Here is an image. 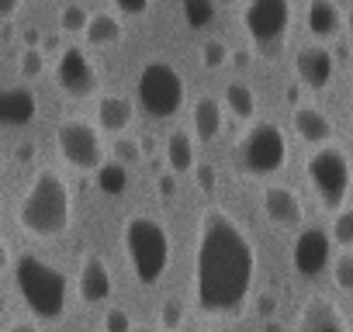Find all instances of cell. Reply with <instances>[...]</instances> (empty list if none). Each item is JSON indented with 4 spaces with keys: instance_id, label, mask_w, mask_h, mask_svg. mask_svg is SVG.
Returning <instances> with one entry per match:
<instances>
[{
    "instance_id": "cell-1",
    "label": "cell",
    "mask_w": 353,
    "mask_h": 332,
    "mask_svg": "<svg viewBox=\"0 0 353 332\" xmlns=\"http://www.w3.org/2000/svg\"><path fill=\"white\" fill-rule=\"evenodd\" d=\"M256 280V249L243 225L222 211L208 208L194 249V301L205 315H239L250 287Z\"/></svg>"
},
{
    "instance_id": "cell-2",
    "label": "cell",
    "mask_w": 353,
    "mask_h": 332,
    "mask_svg": "<svg viewBox=\"0 0 353 332\" xmlns=\"http://www.w3.org/2000/svg\"><path fill=\"white\" fill-rule=\"evenodd\" d=\"M70 218H73V198L66 180L56 170H39L18 205V225L28 236L56 239L70 229Z\"/></svg>"
},
{
    "instance_id": "cell-3",
    "label": "cell",
    "mask_w": 353,
    "mask_h": 332,
    "mask_svg": "<svg viewBox=\"0 0 353 332\" xmlns=\"http://www.w3.org/2000/svg\"><path fill=\"white\" fill-rule=\"evenodd\" d=\"M14 284L28 311L42 322H59L66 315V273L35 253L14 260Z\"/></svg>"
},
{
    "instance_id": "cell-4",
    "label": "cell",
    "mask_w": 353,
    "mask_h": 332,
    "mask_svg": "<svg viewBox=\"0 0 353 332\" xmlns=\"http://www.w3.org/2000/svg\"><path fill=\"white\" fill-rule=\"evenodd\" d=\"M121 246L128 256V267L135 273V284L142 287H156L159 277L166 273L170 263V236L166 229L149 218V215H132L121 229Z\"/></svg>"
},
{
    "instance_id": "cell-5",
    "label": "cell",
    "mask_w": 353,
    "mask_h": 332,
    "mask_svg": "<svg viewBox=\"0 0 353 332\" xmlns=\"http://www.w3.org/2000/svg\"><path fill=\"white\" fill-rule=\"evenodd\" d=\"M135 97H139V107L163 121V118H173L176 111L184 107V76L176 73V66L163 63V59H152L139 70V80H135Z\"/></svg>"
},
{
    "instance_id": "cell-6",
    "label": "cell",
    "mask_w": 353,
    "mask_h": 332,
    "mask_svg": "<svg viewBox=\"0 0 353 332\" xmlns=\"http://www.w3.org/2000/svg\"><path fill=\"white\" fill-rule=\"evenodd\" d=\"M305 174H308V184L319 194L322 208L339 211L346 205L350 187H353V170H350V159L339 145H329V142L319 145L305 163Z\"/></svg>"
},
{
    "instance_id": "cell-7",
    "label": "cell",
    "mask_w": 353,
    "mask_h": 332,
    "mask_svg": "<svg viewBox=\"0 0 353 332\" xmlns=\"http://www.w3.org/2000/svg\"><path fill=\"white\" fill-rule=\"evenodd\" d=\"M243 28L253 42V49L267 59H274L291 32V0H250L243 11Z\"/></svg>"
},
{
    "instance_id": "cell-8",
    "label": "cell",
    "mask_w": 353,
    "mask_h": 332,
    "mask_svg": "<svg viewBox=\"0 0 353 332\" xmlns=\"http://www.w3.org/2000/svg\"><path fill=\"white\" fill-rule=\"evenodd\" d=\"M288 163V138L274 121H256L239 142V166L250 177H274Z\"/></svg>"
},
{
    "instance_id": "cell-9",
    "label": "cell",
    "mask_w": 353,
    "mask_h": 332,
    "mask_svg": "<svg viewBox=\"0 0 353 332\" xmlns=\"http://www.w3.org/2000/svg\"><path fill=\"white\" fill-rule=\"evenodd\" d=\"M56 145H59L63 159L73 166V170H83V174H94L97 166L108 159L97 128L80 121V118H70V121H63L56 128Z\"/></svg>"
},
{
    "instance_id": "cell-10",
    "label": "cell",
    "mask_w": 353,
    "mask_h": 332,
    "mask_svg": "<svg viewBox=\"0 0 353 332\" xmlns=\"http://www.w3.org/2000/svg\"><path fill=\"white\" fill-rule=\"evenodd\" d=\"M332 260V232L319 229V225H308L294 236V246H291V263L298 270V277H319L325 273Z\"/></svg>"
},
{
    "instance_id": "cell-11",
    "label": "cell",
    "mask_w": 353,
    "mask_h": 332,
    "mask_svg": "<svg viewBox=\"0 0 353 332\" xmlns=\"http://www.w3.org/2000/svg\"><path fill=\"white\" fill-rule=\"evenodd\" d=\"M56 83L63 94H70L77 101H87L97 94V70L83 56V49H77V45L63 49V56L56 59Z\"/></svg>"
},
{
    "instance_id": "cell-12",
    "label": "cell",
    "mask_w": 353,
    "mask_h": 332,
    "mask_svg": "<svg viewBox=\"0 0 353 332\" xmlns=\"http://www.w3.org/2000/svg\"><path fill=\"white\" fill-rule=\"evenodd\" d=\"M294 332H350V325H346V315L339 311V304H332L325 294H308L298 311Z\"/></svg>"
},
{
    "instance_id": "cell-13",
    "label": "cell",
    "mask_w": 353,
    "mask_h": 332,
    "mask_svg": "<svg viewBox=\"0 0 353 332\" xmlns=\"http://www.w3.org/2000/svg\"><path fill=\"white\" fill-rule=\"evenodd\" d=\"M77 287H80V301H83V304H101V301H108V298H111V291H114V280H111V270H108V263H104L97 253L83 256Z\"/></svg>"
},
{
    "instance_id": "cell-14",
    "label": "cell",
    "mask_w": 353,
    "mask_h": 332,
    "mask_svg": "<svg viewBox=\"0 0 353 332\" xmlns=\"http://www.w3.org/2000/svg\"><path fill=\"white\" fill-rule=\"evenodd\" d=\"M332 70H336L332 52L322 49V45H305V49L294 56V73H298V80H301L308 90H322V87L332 80Z\"/></svg>"
},
{
    "instance_id": "cell-15",
    "label": "cell",
    "mask_w": 353,
    "mask_h": 332,
    "mask_svg": "<svg viewBox=\"0 0 353 332\" xmlns=\"http://www.w3.org/2000/svg\"><path fill=\"white\" fill-rule=\"evenodd\" d=\"M263 215L277 229H298L305 211H301V201H298V194L291 187H277L274 184V187L263 191Z\"/></svg>"
},
{
    "instance_id": "cell-16",
    "label": "cell",
    "mask_w": 353,
    "mask_h": 332,
    "mask_svg": "<svg viewBox=\"0 0 353 332\" xmlns=\"http://www.w3.org/2000/svg\"><path fill=\"white\" fill-rule=\"evenodd\" d=\"M39 114V101L28 87H4L0 90V121L8 128H25Z\"/></svg>"
},
{
    "instance_id": "cell-17",
    "label": "cell",
    "mask_w": 353,
    "mask_h": 332,
    "mask_svg": "<svg viewBox=\"0 0 353 332\" xmlns=\"http://www.w3.org/2000/svg\"><path fill=\"white\" fill-rule=\"evenodd\" d=\"M291 125H294V135L305 138V142H312V145H325V142L332 138V121H329L319 107H312V104L294 107Z\"/></svg>"
},
{
    "instance_id": "cell-18",
    "label": "cell",
    "mask_w": 353,
    "mask_h": 332,
    "mask_svg": "<svg viewBox=\"0 0 353 332\" xmlns=\"http://www.w3.org/2000/svg\"><path fill=\"white\" fill-rule=\"evenodd\" d=\"M132 118H135V104L128 97H101L97 101V125L104 132L121 135V132H128Z\"/></svg>"
},
{
    "instance_id": "cell-19",
    "label": "cell",
    "mask_w": 353,
    "mask_h": 332,
    "mask_svg": "<svg viewBox=\"0 0 353 332\" xmlns=\"http://www.w3.org/2000/svg\"><path fill=\"white\" fill-rule=\"evenodd\" d=\"M343 28V14L336 8V0H312L308 4V32L315 39H332Z\"/></svg>"
},
{
    "instance_id": "cell-20",
    "label": "cell",
    "mask_w": 353,
    "mask_h": 332,
    "mask_svg": "<svg viewBox=\"0 0 353 332\" xmlns=\"http://www.w3.org/2000/svg\"><path fill=\"white\" fill-rule=\"evenodd\" d=\"M166 166L173 174H188L194 170V138L188 128H176L170 138H166Z\"/></svg>"
},
{
    "instance_id": "cell-21",
    "label": "cell",
    "mask_w": 353,
    "mask_h": 332,
    "mask_svg": "<svg viewBox=\"0 0 353 332\" xmlns=\"http://www.w3.org/2000/svg\"><path fill=\"white\" fill-rule=\"evenodd\" d=\"M222 132V104L215 97H198L194 101V138L212 142Z\"/></svg>"
},
{
    "instance_id": "cell-22",
    "label": "cell",
    "mask_w": 353,
    "mask_h": 332,
    "mask_svg": "<svg viewBox=\"0 0 353 332\" xmlns=\"http://www.w3.org/2000/svg\"><path fill=\"white\" fill-rule=\"evenodd\" d=\"M94 184H97V191L101 194H108V198H121L125 194V187H128V166L121 163V159H104L97 170H94Z\"/></svg>"
},
{
    "instance_id": "cell-23",
    "label": "cell",
    "mask_w": 353,
    "mask_h": 332,
    "mask_svg": "<svg viewBox=\"0 0 353 332\" xmlns=\"http://www.w3.org/2000/svg\"><path fill=\"white\" fill-rule=\"evenodd\" d=\"M87 42L90 45H118L121 42V35H125V28H121V21L114 18V14H108V11H101V14H94L90 18V25H87Z\"/></svg>"
},
{
    "instance_id": "cell-24",
    "label": "cell",
    "mask_w": 353,
    "mask_h": 332,
    "mask_svg": "<svg viewBox=\"0 0 353 332\" xmlns=\"http://www.w3.org/2000/svg\"><path fill=\"white\" fill-rule=\"evenodd\" d=\"M225 107L239 118V121H250L256 114V94L246 87V83H229L225 87Z\"/></svg>"
},
{
    "instance_id": "cell-25",
    "label": "cell",
    "mask_w": 353,
    "mask_h": 332,
    "mask_svg": "<svg viewBox=\"0 0 353 332\" xmlns=\"http://www.w3.org/2000/svg\"><path fill=\"white\" fill-rule=\"evenodd\" d=\"M215 8L219 0H184V21L198 32V28H208L215 21Z\"/></svg>"
},
{
    "instance_id": "cell-26",
    "label": "cell",
    "mask_w": 353,
    "mask_h": 332,
    "mask_svg": "<svg viewBox=\"0 0 353 332\" xmlns=\"http://www.w3.org/2000/svg\"><path fill=\"white\" fill-rule=\"evenodd\" d=\"M332 242L350 249L353 246V208H339L332 218Z\"/></svg>"
},
{
    "instance_id": "cell-27",
    "label": "cell",
    "mask_w": 353,
    "mask_h": 332,
    "mask_svg": "<svg viewBox=\"0 0 353 332\" xmlns=\"http://www.w3.org/2000/svg\"><path fill=\"white\" fill-rule=\"evenodd\" d=\"M90 18H94V14H87L80 4H70V8H63V14H59V28L70 32V35H80V32H87Z\"/></svg>"
},
{
    "instance_id": "cell-28",
    "label": "cell",
    "mask_w": 353,
    "mask_h": 332,
    "mask_svg": "<svg viewBox=\"0 0 353 332\" xmlns=\"http://www.w3.org/2000/svg\"><path fill=\"white\" fill-rule=\"evenodd\" d=\"M332 280L343 294H353V249L343 253L336 263H332Z\"/></svg>"
},
{
    "instance_id": "cell-29",
    "label": "cell",
    "mask_w": 353,
    "mask_h": 332,
    "mask_svg": "<svg viewBox=\"0 0 353 332\" xmlns=\"http://www.w3.org/2000/svg\"><path fill=\"white\" fill-rule=\"evenodd\" d=\"M42 70H46V52H42V49H28V45H25L21 63H18V73H21L25 80H35V76H42Z\"/></svg>"
},
{
    "instance_id": "cell-30",
    "label": "cell",
    "mask_w": 353,
    "mask_h": 332,
    "mask_svg": "<svg viewBox=\"0 0 353 332\" xmlns=\"http://www.w3.org/2000/svg\"><path fill=\"white\" fill-rule=\"evenodd\" d=\"M201 63H205L208 70H219V66H225V63H229V49H225V42H219V39H208V42L201 45Z\"/></svg>"
},
{
    "instance_id": "cell-31",
    "label": "cell",
    "mask_w": 353,
    "mask_h": 332,
    "mask_svg": "<svg viewBox=\"0 0 353 332\" xmlns=\"http://www.w3.org/2000/svg\"><path fill=\"white\" fill-rule=\"evenodd\" d=\"M104 332H135L132 315L125 308H108L104 311Z\"/></svg>"
},
{
    "instance_id": "cell-32",
    "label": "cell",
    "mask_w": 353,
    "mask_h": 332,
    "mask_svg": "<svg viewBox=\"0 0 353 332\" xmlns=\"http://www.w3.org/2000/svg\"><path fill=\"white\" fill-rule=\"evenodd\" d=\"M159 325L170 329V332H176V329L184 325V304H181V301H166V304L159 308Z\"/></svg>"
},
{
    "instance_id": "cell-33",
    "label": "cell",
    "mask_w": 353,
    "mask_h": 332,
    "mask_svg": "<svg viewBox=\"0 0 353 332\" xmlns=\"http://www.w3.org/2000/svg\"><path fill=\"white\" fill-rule=\"evenodd\" d=\"M111 156L121 159L125 166H132V163H139V142L135 138H114L111 142Z\"/></svg>"
},
{
    "instance_id": "cell-34",
    "label": "cell",
    "mask_w": 353,
    "mask_h": 332,
    "mask_svg": "<svg viewBox=\"0 0 353 332\" xmlns=\"http://www.w3.org/2000/svg\"><path fill=\"white\" fill-rule=\"evenodd\" d=\"M149 4H152V0H114V8L121 14H132V18H142L149 11Z\"/></svg>"
},
{
    "instance_id": "cell-35",
    "label": "cell",
    "mask_w": 353,
    "mask_h": 332,
    "mask_svg": "<svg viewBox=\"0 0 353 332\" xmlns=\"http://www.w3.org/2000/svg\"><path fill=\"white\" fill-rule=\"evenodd\" d=\"M274 311H277V298H274L270 291H263V294L256 298V315H260V318H270Z\"/></svg>"
},
{
    "instance_id": "cell-36",
    "label": "cell",
    "mask_w": 353,
    "mask_h": 332,
    "mask_svg": "<svg viewBox=\"0 0 353 332\" xmlns=\"http://www.w3.org/2000/svg\"><path fill=\"white\" fill-rule=\"evenodd\" d=\"M25 8V0H0V18H4V21H11L18 11Z\"/></svg>"
},
{
    "instance_id": "cell-37",
    "label": "cell",
    "mask_w": 353,
    "mask_h": 332,
    "mask_svg": "<svg viewBox=\"0 0 353 332\" xmlns=\"http://www.w3.org/2000/svg\"><path fill=\"white\" fill-rule=\"evenodd\" d=\"M173 194H176V180L163 174V177H159V198H163V201H170Z\"/></svg>"
},
{
    "instance_id": "cell-38",
    "label": "cell",
    "mask_w": 353,
    "mask_h": 332,
    "mask_svg": "<svg viewBox=\"0 0 353 332\" xmlns=\"http://www.w3.org/2000/svg\"><path fill=\"white\" fill-rule=\"evenodd\" d=\"M42 42H46V39L39 35V28H25V45H28V49H42Z\"/></svg>"
},
{
    "instance_id": "cell-39",
    "label": "cell",
    "mask_w": 353,
    "mask_h": 332,
    "mask_svg": "<svg viewBox=\"0 0 353 332\" xmlns=\"http://www.w3.org/2000/svg\"><path fill=\"white\" fill-rule=\"evenodd\" d=\"M8 332H39V325H35V322H28V318H21V322H14Z\"/></svg>"
},
{
    "instance_id": "cell-40",
    "label": "cell",
    "mask_w": 353,
    "mask_h": 332,
    "mask_svg": "<svg viewBox=\"0 0 353 332\" xmlns=\"http://www.w3.org/2000/svg\"><path fill=\"white\" fill-rule=\"evenodd\" d=\"M35 156V145L28 142V145H18V159H32Z\"/></svg>"
},
{
    "instance_id": "cell-41",
    "label": "cell",
    "mask_w": 353,
    "mask_h": 332,
    "mask_svg": "<svg viewBox=\"0 0 353 332\" xmlns=\"http://www.w3.org/2000/svg\"><path fill=\"white\" fill-rule=\"evenodd\" d=\"M236 56V66H250V52L246 49H239V52H232Z\"/></svg>"
},
{
    "instance_id": "cell-42",
    "label": "cell",
    "mask_w": 353,
    "mask_h": 332,
    "mask_svg": "<svg viewBox=\"0 0 353 332\" xmlns=\"http://www.w3.org/2000/svg\"><path fill=\"white\" fill-rule=\"evenodd\" d=\"M346 32H350V42H353V11L346 14Z\"/></svg>"
},
{
    "instance_id": "cell-43",
    "label": "cell",
    "mask_w": 353,
    "mask_h": 332,
    "mask_svg": "<svg viewBox=\"0 0 353 332\" xmlns=\"http://www.w3.org/2000/svg\"><path fill=\"white\" fill-rule=\"evenodd\" d=\"M135 332H170V329H163V325H159V329H135Z\"/></svg>"
},
{
    "instance_id": "cell-44",
    "label": "cell",
    "mask_w": 353,
    "mask_h": 332,
    "mask_svg": "<svg viewBox=\"0 0 353 332\" xmlns=\"http://www.w3.org/2000/svg\"><path fill=\"white\" fill-rule=\"evenodd\" d=\"M267 332H281V325H274V322H270V325H267Z\"/></svg>"
},
{
    "instance_id": "cell-45",
    "label": "cell",
    "mask_w": 353,
    "mask_h": 332,
    "mask_svg": "<svg viewBox=\"0 0 353 332\" xmlns=\"http://www.w3.org/2000/svg\"><path fill=\"white\" fill-rule=\"evenodd\" d=\"M219 4H222V8H229V4H236V0H219Z\"/></svg>"
}]
</instances>
